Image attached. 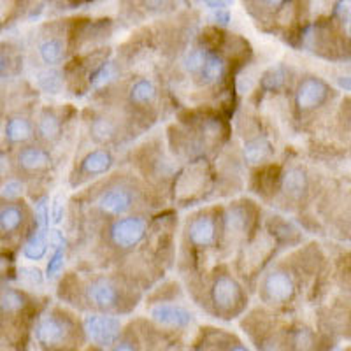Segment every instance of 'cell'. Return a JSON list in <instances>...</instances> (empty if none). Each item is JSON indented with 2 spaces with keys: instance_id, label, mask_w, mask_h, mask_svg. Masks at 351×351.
Segmentation results:
<instances>
[{
  "instance_id": "3",
  "label": "cell",
  "mask_w": 351,
  "mask_h": 351,
  "mask_svg": "<svg viewBox=\"0 0 351 351\" xmlns=\"http://www.w3.org/2000/svg\"><path fill=\"white\" fill-rule=\"evenodd\" d=\"M111 241L114 246L121 247V250H128L134 247L144 239L146 236V221L139 216H127V218L116 219L111 225Z\"/></svg>"
},
{
  "instance_id": "25",
  "label": "cell",
  "mask_w": 351,
  "mask_h": 351,
  "mask_svg": "<svg viewBox=\"0 0 351 351\" xmlns=\"http://www.w3.org/2000/svg\"><path fill=\"white\" fill-rule=\"evenodd\" d=\"M246 213L241 208L230 209V215L227 216V228L230 234H239L246 228Z\"/></svg>"
},
{
  "instance_id": "7",
  "label": "cell",
  "mask_w": 351,
  "mask_h": 351,
  "mask_svg": "<svg viewBox=\"0 0 351 351\" xmlns=\"http://www.w3.org/2000/svg\"><path fill=\"white\" fill-rule=\"evenodd\" d=\"M134 206V195L128 188L112 186L106 190L99 199L100 211L109 216H123Z\"/></svg>"
},
{
  "instance_id": "24",
  "label": "cell",
  "mask_w": 351,
  "mask_h": 351,
  "mask_svg": "<svg viewBox=\"0 0 351 351\" xmlns=\"http://www.w3.org/2000/svg\"><path fill=\"white\" fill-rule=\"evenodd\" d=\"M206 53H208V49H192V51L184 56V69H186L188 74L199 76L204 60H206Z\"/></svg>"
},
{
  "instance_id": "11",
  "label": "cell",
  "mask_w": 351,
  "mask_h": 351,
  "mask_svg": "<svg viewBox=\"0 0 351 351\" xmlns=\"http://www.w3.org/2000/svg\"><path fill=\"white\" fill-rule=\"evenodd\" d=\"M111 167H112V156L111 153L104 152V149H97V152L88 153V155L83 158V164H81V169H83L84 174L88 176L106 174Z\"/></svg>"
},
{
  "instance_id": "39",
  "label": "cell",
  "mask_w": 351,
  "mask_h": 351,
  "mask_svg": "<svg viewBox=\"0 0 351 351\" xmlns=\"http://www.w3.org/2000/svg\"><path fill=\"white\" fill-rule=\"evenodd\" d=\"M346 36L351 37V16L346 20Z\"/></svg>"
},
{
  "instance_id": "4",
  "label": "cell",
  "mask_w": 351,
  "mask_h": 351,
  "mask_svg": "<svg viewBox=\"0 0 351 351\" xmlns=\"http://www.w3.org/2000/svg\"><path fill=\"white\" fill-rule=\"evenodd\" d=\"M71 334L72 325L69 322V318H65V316L64 318L55 315L44 316L36 328L37 341L46 348L64 346V343H67Z\"/></svg>"
},
{
  "instance_id": "14",
  "label": "cell",
  "mask_w": 351,
  "mask_h": 351,
  "mask_svg": "<svg viewBox=\"0 0 351 351\" xmlns=\"http://www.w3.org/2000/svg\"><path fill=\"white\" fill-rule=\"evenodd\" d=\"M20 165L27 171H40L49 165V155L40 148H25L18 156Z\"/></svg>"
},
{
  "instance_id": "16",
  "label": "cell",
  "mask_w": 351,
  "mask_h": 351,
  "mask_svg": "<svg viewBox=\"0 0 351 351\" xmlns=\"http://www.w3.org/2000/svg\"><path fill=\"white\" fill-rule=\"evenodd\" d=\"M271 144H269L267 139H263V137H258V139L247 141L244 144V158L250 164H260L263 160L267 158L271 155Z\"/></svg>"
},
{
  "instance_id": "26",
  "label": "cell",
  "mask_w": 351,
  "mask_h": 351,
  "mask_svg": "<svg viewBox=\"0 0 351 351\" xmlns=\"http://www.w3.org/2000/svg\"><path fill=\"white\" fill-rule=\"evenodd\" d=\"M285 83V71L281 67H272L271 71L265 72V76L262 77V86L265 90H278L283 86Z\"/></svg>"
},
{
  "instance_id": "35",
  "label": "cell",
  "mask_w": 351,
  "mask_h": 351,
  "mask_svg": "<svg viewBox=\"0 0 351 351\" xmlns=\"http://www.w3.org/2000/svg\"><path fill=\"white\" fill-rule=\"evenodd\" d=\"M62 218H64V204L60 202V199H55V202H53V221L60 223Z\"/></svg>"
},
{
  "instance_id": "28",
  "label": "cell",
  "mask_w": 351,
  "mask_h": 351,
  "mask_svg": "<svg viewBox=\"0 0 351 351\" xmlns=\"http://www.w3.org/2000/svg\"><path fill=\"white\" fill-rule=\"evenodd\" d=\"M64 263H65L64 247H56L55 253H53V256L49 258L48 269H46L49 280H51V278H56V276L60 274L62 269H64Z\"/></svg>"
},
{
  "instance_id": "29",
  "label": "cell",
  "mask_w": 351,
  "mask_h": 351,
  "mask_svg": "<svg viewBox=\"0 0 351 351\" xmlns=\"http://www.w3.org/2000/svg\"><path fill=\"white\" fill-rule=\"evenodd\" d=\"M20 280L27 285H40L44 281L43 272L36 267H23L20 271Z\"/></svg>"
},
{
  "instance_id": "9",
  "label": "cell",
  "mask_w": 351,
  "mask_h": 351,
  "mask_svg": "<svg viewBox=\"0 0 351 351\" xmlns=\"http://www.w3.org/2000/svg\"><path fill=\"white\" fill-rule=\"evenodd\" d=\"M328 95L327 84L316 77H307L297 90V106L300 111H311L322 106Z\"/></svg>"
},
{
  "instance_id": "33",
  "label": "cell",
  "mask_w": 351,
  "mask_h": 351,
  "mask_svg": "<svg viewBox=\"0 0 351 351\" xmlns=\"http://www.w3.org/2000/svg\"><path fill=\"white\" fill-rule=\"evenodd\" d=\"M48 239H49V244H51L53 247H65V237L64 234H62L60 230H51L48 234Z\"/></svg>"
},
{
  "instance_id": "37",
  "label": "cell",
  "mask_w": 351,
  "mask_h": 351,
  "mask_svg": "<svg viewBox=\"0 0 351 351\" xmlns=\"http://www.w3.org/2000/svg\"><path fill=\"white\" fill-rule=\"evenodd\" d=\"M337 84H339L341 88H344V90H348V92H351V77H339V80H337Z\"/></svg>"
},
{
  "instance_id": "19",
  "label": "cell",
  "mask_w": 351,
  "mask_h": 351,
  "mask_svg": "<svg viewBox=\"0 0 351 351\" xmlns=\"http://www.w3.org/2000/svg\"><path fill=\"white\" fill-rule=\"evenodd\" d=\"M307 186V178L300 169H290L287 174L283 176V190L288 195L299 197Z\"/></svg>"
},
{
  "instance_id": "5",
  "label": "cell",
  "mask_w": 351,
  "mask_h": 351,
  "mask_svg": "<svg viewBox=\"0 0 351 351\" xmlns=\"http://www.w3.org/2000/svg\"><path fill=\"white\" fill-rule=\"evenodd\" d=\"M88 299L95 307L102 309V311H112L118 309L121 304V293L120 288L114 281L108 280V278H99L93 280L86 288Z\"/></svg>"
},
{
  "instance_id": "6",
  "label": "cell",
  "mask_w": 351,
  "mask_h": 351,
  "mask_svg": "<svg viewBox=\"0 0 351 351\" xmlns=\"http://www.w3.org/2000/svg\"><path fill=\"white\" fill-rule=\"evenodd\" d=\"M149 316L153 322L169 328H186L192 324V313L178 304H156L152 307Z\"/></svg>"
},
{
  "instance_id": "30",
  "label": "cell",
  "mask_w": 351,
  "mask_h": 351,
  "mask_svg": "<svg viewBox=\"0 0 351 351\" xmlns=\"http://www.w3.org/2000/svg\"><path fill=\"white\" fill-rule=\"evenodd\" d=\"M36 221L40 228H46V225L49 223V211L46 200H40L36 208Z\"/></svg>"
},
{
  "instance_id": "17",
  "label": "cell",
  "mask_w": 351,
  "mask_h": 351,
  "mask_svg": "<svg viewBox=\"0 0 351 351\" xmlns=\"http://www.w3.org/2000/svg\"><path fill=\"white\" fill-rule=\"evenodd\" d=\"M5 136L11 143H23L32 137V123L25 118H12L5 127Z\"/></svg>"
},
{
  "instance_id": "10",
  "label": "cell",
  "mask_w": 351,
  "mask_h": 351,
  "mask_svg": "<svg viewBox=\"0 0 351 351\" xmlns=\"http://www.w3.org/2000/svg\"><path fill=\"white\" fill-rule=\"evenodd\" d=\"M188 239L197 247H209L216 243V221L213 216L202 215L192 219L188 227Z\"/></svg>"
},
{
  "instance_id": "38",
  "label": "cell",
  "mask_w": 351,
  "mask_h": 351,
  "mask_svg": "<svg viewBox=\"0 0 351 351\" xmlns=\"http://www.w3.org/2000/svg\"><path fill=\"white\" fill-rule=\"evenodd\" d=\"M5 72V56L0 53V76Z\"/></svg>"
},
{
  "instance_id": "15",
  "label": "cell",
  "mask_w": 351,
  "mask_h": 351,
  "mask_svg": "<svg viewBox=\"0 0 351 351\" xmlns=\"http://www.w3.org/2000/svg\"><path fill=\"white\" fill-rule=\"evenodd\" d=\"M156 99V86L149 80H139L132 84L130 100L132 104L148 106Z\"/></svg>"
},
{
  "instance_id": "27",
  "label": "cell",
  "mask_w": 351,
  "mask_h": 351,
  "mask_svg": "<svg viewBox=\"0 0 351 351\" xmlns=\"http://www.w3.org/2000/svg\"><path fill=\"white\" fill-rule=\"evenodd\" d=\"M112 77H114V67H112V64H102L95 72H93L90 81H92L93 86L99 88L102 86V84L109 83Z\"/></svg>"
},
{
  "instance_id": "21",
  "label": "cell",
  "mask_w": 351,
  "mask_h": 351,
  "mask_svg": "<svg viewBox=\"0 0 351 351\" xmlns=\"http://www.w3.org/2000/svg\"><path fill=\"white\" fill-rule=\"evenodd\" d=\"M21 221H23V213L18 206H8L0 211V230L5 232V234L18 230Z\"/></svg>"
},
{
  "instance_id": "13",
  "label": "cell",
  "mask_w": 351,
  "mask_h": 351,
  "mask_svg": "<svg viewBox=\"0 0 351 351\" xmlns=\"http://www.w3.org/2000/svg\"><path fill=\"white\" fill-rule=\"evenodd\" d=\"M223 71H225L223 60H221L216 53L208 51L206 53V60H204V65L202 69H200L199 76L204 84H213L216 83L219 77L223 76Z\"/></svg>"
},
{
  "instance_id": "34",
  "label": "cell",
  "mask_w": 351,
  "mask_h": 351,
  "mask_svg": "<svg viewBox=\"0 0 351 351\" xmlns=\"http://www.w3.org/2000/svg\"><path fill=\"white\" fill-rule=\"evenodd\" d=\"M202 4L208 5L213 11H218V9H228L232 4V0H200Z\"/></svg>"
},
{
  "instance_id": "1",
  "label": "cell",
  "mask_w": 351,
  "mask_h": 351,
  "mask_svg": "<svg viewBox=\"0 0 351 351\" xmlns=\"http://www.w3.org/2000/svg\"><path fill=\"white\" fill-rule=\"evenodd\" d=\"M211 299L216 311L225 318L236 315L244 302L243 290L234 278L227 274L216 276L211 287Z\"/></svg>"
},
{
  "instance_id": "8",
  "label": "cell",
  "mask_w": 351,
  "mask_h": 351,
  "mask_svg": "<svg viewBox=\"0 0 351 351\" xmlns=\"http://www.w3.org/2000/svg\"><path fill=\"white\" fill-rule=\"evenodd\" d=\"M263 291L271 302L285 304L295 293V285L290 274L285 271H272L263 281Z\"/></svg>"
},
{
  "instance_id": "18",
  "label": "cell",
  "mask_w": 351,
  "mask_h": 351,
  "mask_svg": "<svg viewBox=\"0 0 351 351\" xmlns=\"http://www.w3.org/2000/svg\"><path fill=\"white\" fill-rule=\"evenodd\" d=\"M27 304L23 293H20L18 290H12V288H5V290L0 291V311L5 313V315H11V313L21 311Z\"/></svg>"
},
{
  "instance_id": "2",
  "label": "cell",
  "mask_w": 351,
  "mask_h": 351,
  "mask_svg": "<svg viewBox=\"0 0 351 351\" xmlns=\"http://www.w3.org/2000/svg\"><path fill=\"white\" fill-rule=\"evenodd\" d=\"M84 334L99 346H112L121 334V322L109 315H88L83 319Z\"/></svg>"
},
{
  "instance_id": "36",
  "label": "cell",
  "mask_w": 351,
  "mask_h": 351,
  "mask_svg": "<svg viewBox=\"0 0 351 351\" xmlns=\"http://www.w3.org/2000/svg\"><path fill=\"white\" fill-rule=\"evenodd\" d=\"M260 2L272 11H281L288 4V0H260Z\"/></svg>"
},
{
  "instance_id": "22",
  "label": "cell",
  "mask_w": 351,
  "mask_h": 351,
  "mask_svg": "<svg viewBox=\"0 0 351 351\" xmlns=\"http://www.w3.org/2000/svg\"><path fill=\"white\" fill-rule=\"evenodd\" d=\"M46 247H48V244H46V236H44L43 232H39V234H34V236L27 241V244H25L23 247V255L27 256L28 260H32V262H39V260L46 255Z\"/></svg>"
},
{
  "instance_id": "12",
  "label": "cell",
  "mask_w": 351,
  "mask_h": 351,
  "mask_svg": "<svg viewBox=\"0 0 351 351\" xmlns=\"http://www.w3.org/2000/svg\"><path fill=\"white\" fill-rule=\"evenodd\" d=\"M39 55L46 65H58L62 64L65 56L64 40L58 37H49L39 44Z\"/></svg>"
},
{
  "instance_id": "32",
  "label": "cell",
  "mask_w": 351,
  "mask_h": 351,
  "mask_svg": "<svg viewBox=\"0 0 351 351\" xmlns=\"http://www.w3.org/2000/svg\"><path fill=\"white\" fill-rule=\"evenodd\" d=\"M2 195L5 199H16V197L21 195V184L18 181H9L4 190H2Z\"/></svg>"
},
{
  "instance_id": "20",
  "label": "cell",
  "mask_w": 351,
  "mask_h": 351,
  "mask_svg": "<svg viewBox=\"0 0 351 351\" xmlns=\"http://www.w3.org/2000/svg\"><path fill=\"white\" fill-rule=\"evenodd\" d=\"M39 134L40 137H44L46 141H55L60 137L62 132V123L60 118L53 112H44L39 120Z\"/></svg>"
},
{
  "instance_id": "31",
  "label": "cell",
  "mask_w": 351,
  "mask_h": 351,
  "mask_svg": "<svg viewBox=\"0 0 351 351\" xmlns=\"http://www.w3.org/2000/svg\"><path fill=\"white\" fill-rule=\"evenodd\" d=\"M334 16L346 21L351 16V0H337L334 5Z\"/></svg>"
},
{
  "instance_id": "23",
  "label": "cell",
  "mask_w": 351,
  "mask_h": 351,
  "mask_svg": "<svg viewBox=\"0 0 351 351\" xmlns=\"http://www.w3.org/2000/svg\"><path fill=\"white\" fill-rule=\"evenodd\" d=\"M37 83L43 88L44 92L48 93H58L62 90V76L58 71H43L39 72V77H37Z\"/></svg>"
}]
</instances>
